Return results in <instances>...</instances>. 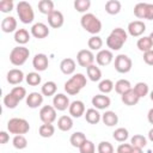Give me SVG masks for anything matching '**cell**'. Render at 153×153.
Segmentation results:
<instances>
[{"label": "cell", "instance_id": "27", "mask_svg": "<svg viewBox=\"0 0 153 153\" xmlns=\"http://www.w3.org/2000/svg\"><path fill=\"white\" fill-rule=\"evenodd\" d=\"M57 128L61 131H68L73 128V120L71 116L63 115L57 120Z\"/></svg>", "mask_w": 153, "mask_h": 153}, {"label": "cell", "instance_id": "56", "mask_svg": "<svg viewBox=\"0 0 153 153\" xmlns=\"http://www.w3.org/2000/svg\"><path fill=\"white\" fill-rule=\"evenodd\" d=\"M149 38H151V42H152V44H153V31L149 33Z\"/></svg>", "mask_w": 153, "mask_h": 153}, {"label": "cell", "instance_id": "40", "mask_svg": "<svg viewBox=\"0 0 153 153\" xmlns=\"http://www.w3.org/2000/svg\"><path fill=\"white\" fill-rule=\"evenodd\" d=\"M134 91H135V93H136L140 98H143V97H146V96L148 94L149 88H148V85H147L146 82H143V81H139V82L135 84V86H134Z\"/></svg>", "mask_w": 153, "mask_h": 153}, {"label": "cell", "instance_id": "44", "mask_svg": "<svg viewBox=\"0 0 153 153\" xmlns=\"http://www.w3.org/2000/svg\"><path fill=\"white\" fill-rule=\"evenodd\" d=\"M18 103H19V100H18L11 92L7 93V94L4 97V105H5L7 109H14V108H17Z\"/></svg>", "mask_w": 153, "mask_h": 153}, {"label": "cell", "instance_id": "47", "mask_svg": "<svg viewBox=\"0 0 153 153\" xmlns=\"http://www.w3.org/2000/svg\"><path fill=\"white\" fill-rule=\"evenodd\" d=\"M98 153H114V147L109 141H100L97 147Z\"/></svg>", "mask_w": 153, "mask_h": 153}, {"label": "cell", "instance_id": "52", "mask_svg": "<svg viewBox=\"0 0 153 153\" xmlns=\"http://www.w3.org/2000/svg\"><path fill=\"white\" fill-rule=\"evenodd\" d=\"M8 140H10L8 133L5 131V130H1V131H0V143H1V145H5V143L8 142Z\"/></svg>", "mask_w": 153, "mask_h": 153}, {"label": "cell", "instance_id": "51", "mask_svg": "<svg viewBox=\"0 0 153 153\" xmlns=\"http://www.w3.org/2000/svg\"><path fill=\"white\" fill-rule=\"evenodd\" d=\"M145 19L147 20H153V4L147 2V7H146V17Z\"/></svg>", "mask_w": 153, "mask_h": 153}, {"label": "cell", "instance_id": "30", "mask_svg": "<svg viewBox=\"0 0 153 153\" xmlns=\"http://www.w3.org/2000/svg\"><path fill=\"white\" fill-rule=\"evenodd\" d=\"M136 47H137V49H139L140 51H142V53H146V51L152 50L153 44H152V42H151L149 36H142L141 38H139L137 42H136Z\"/></svg>", "mask_w": 153, "mask_h": 153}, {"label": "cell", "instance_id": "16", "mask_svg": "<svg viewBox=\"0 0 153 153\" xmlns=\"http://www.w3.org/2000/svg\"><path fill=\"white\" fill-rule=\"evenodd\" d=\"M48 17V24H49V26H51L53 29H59V27H61L62 25H63V23H65V17H63V14H62V12H60V11H57V10H55V11H53L49 16H47Z\"/></svg>", "mask_w": 153, "mask_h": 153}, {"label": "cell", "instance_id": "32", "mask_svg": "<svg viewBox=\"0 0 153 153\" xmlns=\"http://www.w3.org/2000/svg\"><path fill=\"white\" fill-rule=\"evenodd\" d=\"M86 140H87V139H86V136H85V134H84L82 131H75V133H73V134L71 135V137H69L71 145H72L73 147H75V148H79Z\"/></svg>", "mask_w": 153, "mask_h": 153}, {"label": "cell", "instance_id": "48", "mask_svg": "<svg viewBox=\"0 0 153 153\" xmlns=\"http://www.w3.org/2000/svg\"><path fill=\"white\" fill-rule=\"evenodd\" d=\"M14 4L12 0H1L0 1V11L2 13H8L13 10Z\"/></svg>", "mask_w": 153, "mask_h": 153}, {"label": "cell", "instance_id": "34", "mask_svg": "<svg viewBox=\"0 0 153 153\" xmlns=\"http://www.w3.org/2000/svg\"><path fill=\"white\" fill-rule=\"evenodd\" d=\"M87 45L90 48V50H102V47H103V39L98 36V35H94V36H91L87 41Z\"/></svg>", "mask_w": 153, "mask_h": 153}, {"label": "cell", "instance_id": "41", "mask_svg": "<svg viewBox=\"0 0 153 153\" xmlns=\"http://www.w3.org/2000/svg\"><path fill=\"white\" fill-rule=\"evenodd\" d=\"M12 145L16 149H24L27 147V140L24 135H14L12 140Z\"/></svg>", "mask_w": 153, "mask_h": 153}, {"label": "cell", "instance_id": "2", "mask_svg": "<svg viewBox=\"0 0 153 153\" xmlns=\"http://www.w3.org/2000/svg\"><path fill=\"white\" fill-rule=\"evenodd\" d=\"M87 84V79L82 73H75L73 74L66 82H65V91L69 96H75L78 94Z\"/></svg>", "mask_w": 153, "mask_h": 153}, {"label": "cell", "instance_id": "35", "mask_svg": "<svg viewBox=\"0 0 153 153\" xmlns=\"http://www.w3.org/2000/svg\"><path fill=\"white\" fill-rule=\"evenodd\" d=\"M38 134L42 137H51L55 134V127L53 124H47L43 123L42 126H39L38 128Z\"/></svg>", "mask_w": 153, "mask_h": 153}, {"label": "cell", "instance_id": "39", "mask_svg": "<svg viewBox=\"0 0 153 153\" xmlns=\"http://www.w3.org/2000/svg\"><path fill=\"white\" fill-rule=\"evenodd\" d=\"M25 81L30 86H37V85L41 84L42 78H41V75H39L38 72H30V73H27L25 75Z\"/></svg>", "mask_w": 153, "mask_h": 153}, {"label": "cell", "instance_id": "5", "mask_svg": "<svg viewBox=\"0 0 153 153\" xmlns=\"http://www.w3.org/2000/svg\"><path fill=\"white\" fill-rule=\"evenodd\" d=\"M30 56V50L24 45L14 47L10 53V62L13 66H23Z\"/></svg>", "mask_w": 153, "mask_h": 153}, {"label": "cell", "instance_id": "46", "mask_svg": "<svg viewBox=\"0 0 153 153\" xmlns=\"http://www.w3.org/2000/svg\"><path fill=\"white\" fill-rule=\"evenodd\" d=\"M79 152L80 153H94L96 152V146L92 141L86 140L80 147H79Z\"/></svg>", "mask_w": 153, "mask_h": 153}, {"label": "cell", "instance_id": "53", "mask_svg": "<svg viewBox=\"0 0 153 153\" xmlns=\"http://www.w3.org/2000/svg\"><path fill=\"white\" fill-rule=\"evenodd\" d=\"M147 120H148V122H149L151 124H153V108L149 109V111H148V114H147Z\"/></svg>", "mask_w": 153, "mask_h": 153}, {"label": "cell", "instance_id": "23", "mask_svg": "<svg viewBox=\"0 0 153 153\" xmlns=\"http://www.w3.org/2000/svg\"><path fill=\"white\" fill-rule=\"evenodd\" d=\"M102 122L108 127H114L118 123V116L115 111L108 110L102 115Z\"/></svg>", "mask_w": 153, "mask_h": 153}, {"label": "cell", "instance_id": "14", "mask_svg": "<svg viewBox=\"0 0 153 153\" xmlns=\"http://www.w3.org/2000/svg\"><path fill=\"white\" fill-rule=\"evenodd\" d=\"M32 66L33 68L37 71V72H43L48 68L49 66V60H48V56L45 54H36L32 59Z\"/></svg>", "mask_w": 153, "mask_h": 153}, {"label": "cell", "instance_id": "37", "mask_svg": "<svg viewBox=\"0 0 153 153\" xmlns=\"http://www.w3.org/2000/svg\"><path fill=\"white\" fill-rule=\"evenodd\" d=\"M112 137L117 141V142H124L128 137H129V131L128 129L121 127V128H117L115 129V131L112 133Z\"/></svg>", "mask_w": 153, "mask_h": 153}, {"label": "cell", "instance_id": "54", "mask_svg": "<svg viewBox=\"0 0 153 153\" xmlns=\"http://www.w3.org/2000/svg\"><path fill=\"white\" fill-rule=\"evenodd\" d=\"M148 140L153 142V128L149 129V131H148Z\"/></svg>", "mask_w": 153, "mask_h": 153}, {"label": "cell", "instance_id": "10", "mask_svg": "<svg viewBox=\"0 0 153 153\" xmlns=\"http://www.w3.org/2000/svg\"><path fill=\"white\" fill-rule=\"evenodd\" d=\"M71 102L69 98L65 94V93H56L53 98V106L57 110V111H65L69 108Z\"/></svg>", "mask_w": 153, "mask_h": 153}, {"label": "cell", "instance_id": "18", "mask_svg": "<svg viewBox=\"0 0 153 153\" xmlns=\"http://www.w3.org/2000/svg\"><path fill=\"white\" fill-rule=\"evenodd\" d=\"M68 111H69V115L72 117H75V118L81 117L86 112L84 102H81V100H73L71 103L69 108H68Z\"/></svg>", "mask_w": 153, "mask_h": 153}, {"label": "cell", "instance_id": "3", "mask_svg": "<svg viewBox=\"0 0 153 153\" xmlns=\"http://www.w3.org/2000/svg\"><path fill=\"white\" fill-rule=\"evenodd\" d=\"M80 24L85 31L91 33L92 36L98 35L102 31V22L93 13H85L80 18Z\"/></svg>", "mask_w": 153, "mask_h": 153}, {"label": "cell", "instance_id": "11", "mask_svg": "<svg viewBox=\"0 0 153 153\" xmlns=\"http://www.w3.org/2000/svg\"><path fill=\"white\" fill-rule=\"evenodd\" d=\"M128 33L133 37H140L146 31V24L142 20H133L128 24Z\"/></svg>", "mask_w": 153, "mask_h": 153}, {"label": "cell", "instance_id": "22", "mask_svg": "<svg viewBox=\"0 0 153 153\" xmlns=\"http://www.w3.org/2000/svg\"><path fill=\"white\" fill-rule=\"evenodd\" d=\"M121 100H122V103H123L124 105H127V106H133V105H136V104L139 103L140 97L135 93L134 88H131V90H129L128 92H126L124 94L121 96Z\"/></svg>", "mask_w": 153, "mask_h": 153}, {"label": "cell", "instance_id": "13", "mask_svg": "<svg viewBox=\"0 0 153 153\" xmlns=\"http://www.w3.org/2000/svg\"><path fill=\"white\" fill-rule=\"evenodd\" d=\"M49 29L48 26L44 24V23H35L32 26H31V35L35 37V38H38V39H42V38H45L49 36Z\"/></svg>", "mask_w": 153, "mask_h": 153}, {"label": "cell", "instance_id": "12", "mask_svg": "<svg viewBox=\"0 0 153 153\" xmlns=\"http://www.w3.org/2000/svg\"><path fill=\"white\" fill-rule=\"evenodd\" d=\"M91 102H92V105L94 106V109H97V110H105L111 104L110 98L108 96L103 94V93H99V94L93 96Z\"/></svg>", "mask_w": 153, "mask_h": 153}, {"label": "cell", "instance_id": "43", "mask_svg": "<svg viewBox=\"0 0 153 153\" xmlns=\"http://www.w3.org/2000/svg\"><path fill=\"white\" fill-rule=\"evenodd\" d=\"M73 5H74V8L78 12L85 14V12L91 7V1L90 0H75Z\"/></svg>", "mask_w": 153, "mask_h": 153}, {"label": "cell", "instance_id": "55", "mask_svg": "<svg viewBox=\"0 0 153 153\" xmlns=\"http://www.w3.org/2000/svg\"><path fill=\"white\" fill-rule=\"evenodd\" d=\"M131 153H143V151L141 148H136V147H133V152Z\"/></svg>", "mask_w": 153, "mask_h": 153}, {"label": "cell", "instance_id": "9", "mask_svg": "<svg viewBox=\"0 0 153 153\" xmlns=\"http://www.w3.org/2000/svg\"><path fill=\"white\" fill-rule=\"evenodd\" d=\"M39 118L43 123L53 124L56 120V109L53 105H43L39 110Z\"/></svg>", "mask_w": 153, "mask_h": 153}, {"label": "cell", "instance_id": "8", "mask_svg": "<svg viewBox=\"0 0 153 153\" xmlns=\"http://www.w3.org/2000/svg\"><path fill=\"white\" fill-rule=\"evenodd\" d=\"M94 59H96V56H94V54L90 49H81L76 54V62H78V65L81 66V67H85V68L90 67L91 65H94L93 63Z\"/></svg>", "mask_w": 153, "mask_h": 153}, {"label": "cell", "instance_id": "29", "mask_svg": "<svg viewBox=\"0 0 153 153\" xmlns=\"http://www.w3.org/2000/svg\"><path fill=\"white\" fill-rule=\"evenodd\" d=\"M56 90H57V86H56V82L55 81H47L42 85L41 87V93L45 97H51V96H55L56 94Z\"/></svg>", "mask_w": 153, "mask_h": 153}, {"label": "cell", "instance_id": "33", "mask_svg": "<svg viewBox=\"0 0 153 153\" xmlns=\"http://www.w3.org/2000/svg\"><path fill=\"white\" fill-rule=\"evenodd\" d=\"M38 11L43 14L49 16L54 10V2L51 0H41L38 2Z\"/></svg>", "mask_w": 153, "mask_h": 153}, {"label": "cell", "instance_id": "15", "mask_svg": "<svg viewBox=\"0 0 153 153\" xmlns=\"http://www.w3.org/2000/svg\"><path fill=\"white\" fill-rule=\"evenodd\" d=\"M112 60H114V54L109 49H102L96 55V61H97L98 66H103V67L108 66L112 62Z\"/></svg>", "mask_w": 153, "mask_h": 153}, {"label": "cell", "instance_id": "38", "mask_svg": "<svg viewBox=\"0 0 153 153\" xmlns=\"http://www.w3.org/2000/svg\"><path fill=\"white\" fill-rule=\"evenodd\" d=\"M130 145L133 147H136V148H145L146 145H147V139L141 135V134H135L131 139H130Z\"/></svg>", "mask_w": 153, "mask_h": 153}, {"label": "cell", "instance_id": "21", "mask_svg": "<svg viewBox=\"0 0 153 153\" xmlns=\"http://www.w3.org/2000/svg\"><path fill=\"white\" fill-rule=\"evenodd\" d=\"M75 67H76V63L71 57H66L60 62V71L66 75H72L75 72Z\"/></svg>", "mask_w": 153, "mask_h": 153}, {"label": "cell", "instance_id": "25", "mask_svg": "<svg viewBox=\"0 0 153 153\" xmlns=\"http://www.w3.org/2000/svg\"><path fill=\"white\" fill-rule=\"evenodd\" d=\"M121 8H122V5L118 0H108L105 2V12L111 16L118 14L121 12Z\"/></svg>", "mask_w": 153, "mask_h": 153}, {"label": "cell", "instance_id": "7", "mask_svg": "<svg viewBox=\"0 0 153 153\" xmlns=\"http://www.w3.org/2000/svg\"><path fill=\"white\" fill-rule=\"evenodd\" d=\"M115 69L118 72V73H122V74H126L128 72H130L131 69V66H133V62H131V59L126 55V54H120L115 57Z\"/></svg>", "mask_w": 153, "mask_h": 153}, {"label": "cell", "instance_id": "20", "mask_svg": "<svg viewBox=\"0 0 153 153\" xmlns=\"http://www.w3.org/2000/svg\"><path fill=\"white\" fill-rule=\"evenodd\" d=\"M1 30L5 32V33H11V32H16L18 29H17V20L14 17L12 16H8V17H5L1 22Z\"/></svg>", "mask_w": 153, "mask_h": 153}, {"label": "cell", "instance_id": "36", "mask_svg": "<svg viewBox=\"0 0 153 153\" xmlns=\"http://www.w3.org/2000/svg\"><path fill=\"white\" fill-rule=\"evenodd\" d=\"M115 87V84L112 82V80L110 79H103L99 81L98 84V90L103 93V94H106V93H110Z\"/></svg>", "mask_w": 153, "mask_h": 153}, {"label": "cell", "instance_id": "50", "mask_svg": "<svg viewBox=\"0 0 153 153\" xmlns=\"http://www.w3.org/2000/svg\"><path fill=\"white\" fill-rule=\"evenodd\" d=\"M143 61L148 66H153V49L149 50V51L143 53Z\"/></svg>", "mask_w": 153, "mask_h": 153}, {"label": "cell", "instance_id": "57", "mask_svg": "<svg viewBox=\"0 0 153 153\" xmlns=\"http://www.w3.org/2000/svg\"><path fill=\"white\" fill-rule=\"evenodd\" d=\"M149 97H151V100L153 102V91H151V93H149Z\"/></svg>", "mask_w": 153, "mask_h": 153}, {"label": "cell", "instance_id": "17", "mask_svg": "<svg viewBox=\"0 0 153 153\" xmlns=\"http://www.w3.org/2000/svg\"><path fill=\"white\" fill-rule=\"evenodd\" d=\"M25 75L23 73L22 69L19 68H12L7 72V75H6V79H7V82L11 84V85H19L23 80H24Z\"/></svg>", "mask_w": 153, "mask_h": 153}, {"label": "cell", "instance_id": "31", "mask_svg": "<svg viewBox=\"0 0 153 153\" xmlns=\"http://www.w3.org/2000/svg\"><path fill=\"white\" fill-rule=\"evenodd\" d=\"M86 73H87V76L91 81H99L102 79V71L96 65H91L90 67H87Z\"/></svg>", "mask_w": 153, "mask_h": 153}, {"label": "cell", "instance_id": "49", "mask_svg": "<svg viewBox=\"0 0 153 153\" xmlns=\"http://www.w3.org/2000/svg\"><path fill=\"white\" fill-rule=\"evenodd\" d=\"M117 153H131L133 152V146L130 143H121L117 149H116Z\"/></svg>", "mask_w": 153, "mask_h": 153}, {"label": "cell", "instance_id": "42", "mask_svg": "<svg viewBox=\"0 0 153 153\" xmlns=\"http://www.w3.org/2000/svg\"><path fill=\"white\" fill-rule=\"evenodd\" d=\"M146 7L147 2H137L134 6V16L139 19H145L146 17Z\"/></svg>", "mask_w": 153, "mask_h": 153}, {"label": "cell", "instance_id": "1", "mask_svg": "<svg viewBox=\"0 0 153 153\" xmlns=\"http://www.w3.org/2000/svg\"><path fill=\"white\" fill-rule=\"evenodd\" d=\"M128 38V33L122 27H115L112 29V31L110 32V35L106 38V45L109 48V50H120L124 43L127 42Z\"/></svg>", "mask_w": 153, "mask_h": 153}, {"label": "cell", "instance_id": "28", "mask_svg": "<svg viewBox=\"0 0 153 153\" xmlns=\"http://www.w3.org/2000/svg\"><path fill=\"white\" fill-rule=\"evenodd\" d=\"M114 88H115L116 93H118V94L122 96V94H124L126 92H128L129 90H131L133 87H131V84H130L129 80H127V79H120V80L116 81Z\"/></svg>", "mask_w": 153, "mask_h": 153}, {"label": "cell", "instance_id": "6", "mask_svg": "<svg viewBox=\"0 0 153 153\" xmlns=\"http://www.w3.org/2000/svg\"><path fill=\"white\" fill-rule=\"evenodd\" d=\"M17 14L23 24H30L35 19V12L27 1H19L17 4Z\"/></svg>", "mask_w": 153, "mask_h": 153}, {"label": "cell", "instance_id": "4", "mask_svg": "<svg viewBox=\"0 0 153 153\" xmlns=\"http://www.w3.org/2000/svg\"><path fill=\"white\" fill-rule=\"evenodd\" d=\"M7 130L10 134L24 135L30 130V124L25 118L13 117L7 122Z\"/></svg>", "mask_w": 153, "mask_h": 153}, {"label": "cell", "instance_id": "24", "mask_svg": "<svg viewBox=\"0 0 153 153\" xmlns=\"http://www.w3.org/2000/svg\"><path fill=\"white\" fill-rule=\"evenodd\" d=\"M85 120L87 123L90 124H97L99 121H102V115L99 114V111L94 108H91V109H87L86 112H85Z\"/></svg>", "mask_w": 153, "mask_h": 153}, {"label": "cell", "instance_id": "26", "mask_svg": "<svg viewBox=\"0 0 153 153\" xmlns=\"http://www.w3.org/2000/svg\"><path fill=\"white\" fill-rule=\"evenodd\" d=\"M14 41L19 45H24L30 41V33L26 29H18L14 32Z\"/></svg>", "mask_w": 153, "mask_h": 153}, {"label": "cell", "instance_id": "45", "mask_svg": "<svg viewBox=\"0 0 153 153\" xmlns=\"http://www.w3.org/2000/svg\"><path fill=\"white\" fill-rule=\"evenodd\" d=\"M11 93L20 102L22 99H24L25 97H27V94H26V90H25V87H23V86H14L12 90H11Z\"/></svg>", "mask_w": 153, "mask_h": 153}, {"label": "cell", "instance_id": "19", "mask_svg": "<svg viewBox=\"0 0 153 153\" xmlns=\"http://www.w3.org/2000/svg\"><path fill=\"white\" fill-rule=\"evenodd\" d=\"M43 94L39 92H31L26 97V105L31 109H36L42 105L43 103Z\"/></svg>", "mask_w": 153, "mask_h": 153}]
</instances>
